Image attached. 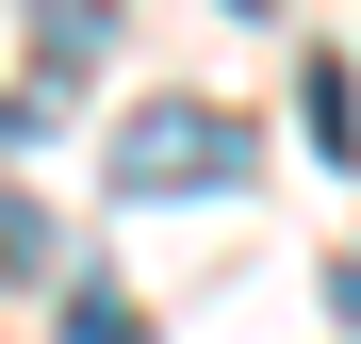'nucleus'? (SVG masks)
<instances>
[{"mask_svg": "<svg viewBox=\"0 0 361 344\" xmlns=\"http://www.w3.org/2000/svg\"><path fill=\"white\" fill-rule=\"evenodd\" d=\"M66 344H148V328L115 312V295H66Z\"/></svg>", "mask_w": 361, "mask_h": 344, "instance_id": "7ed1b4c3", "label": "nucleus"}, {"mask_svg": "<svg viewBox=\"0 0 361 344\" xmlns=\"http://www.w3.org/2000/svg\"><path fill=\"white\" fill-rule=\"evenodd\" d=\"M329 295H345V344H361V262H345V279H329Z\"/></svg>", "mask_w": 361, "mask_h": 344, "instance_id": "20e7f679", "label": "nucleus"}, {"mask_svg": "<svg viewBox=\"0 0 361 344\" xmlns=\"http://www.w3.org/2000/svg\"><path fill=\"white\" fill-rule=\"evenodd\" d=\"M99 33H115L99 0H49V17H33V66H49V82H82V66H99Z\"/></svg>", "mask_w": 361, "mask_h": 344, "instance_id": "f03ea898", "label": "nucleus"}, {"mask_svg": "<svg viewBox=\"0 0 361 344\" xmlns=\"http://www.w3.org/2000/svg\"><path fill=\"white\" fill-rule=\"evenodd\" d=\"M214 181H247V115H214V98H148L132 132H115V197H214Z\"/></svg>", "mask_w": 361, "mask_h": 344, "instance_id": "f257e3e1", "label": "nucleus"}]
</instances>
